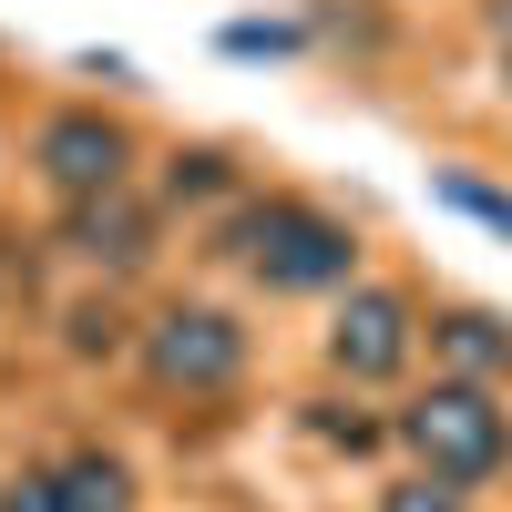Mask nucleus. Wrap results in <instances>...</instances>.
<instances>
[{
    "mask_svg": "<svg viewBox=\"0 0 512 512\" xmlns=\"http://www.w3.org/2000/svg\"><path fill=\"white\" fill-rule=\"evenodd\" d=\"M226 246H236L267 287H287V297H308V287H349V267H359V236L338 226V216H318V205H287V195L246 205V216L226 226Z\"/></svg>",
    "mask_w": 512,
    "mask_h": 512,
    "instance_id": "nucleus-1",
    "label": "nucleus"
},
{
    "mask_svg": "<svg viewBox=\"0 0 512 512\" xmlns=\"http://www.w3.org/2000/svg\"><path fill=\"white\" fill-rule=\"evenodd\" d=\"M400 441L431 461L441 482H492L502 461H512V420L492 410L482 379H441V390H420L400 410Z\"/></svg>",
    "mask_w": 512,
    "mask_h": 512,
    "instance_id": "nucleus-2",
    "label": "nucleus"
},
{
    "mask_svg": "<svg viewBox=\"0 0 512 512\" xmlns=\"http://www.w3.org/2000/svg\"><path fill=\"white\" fill-rule=\"evenodd\" d=\"M144 359H154L164 390H226V379L246 369V328L226 308H164L144 328Z\"/></svg>",
    "mask_w": 512,
    "mask_h": 512,
    "instance_id": "nucleus-3",
    "label": "nucleus"
},
{
    "mask_svg": "<svg viewBox=\"0 0 512 512\" xmlns=\"http://www.w3.org/2000/svg\"><path fill=\"white\" fill-rule=\"evenodd\" d=\"M123 154H134V144H123V123H103V113H52V123H41V175H52L72 205L82 195H113L123 185Z\"/></svg>",
    "mask_w": 512,
    "mask_h": 512,
    "instance_id": "nucleus-4",
    "label": "nucleus"
},
{
    "mask_svg": "<svg viewBox=\"0 0 512 512\" xmlns=\"http://www.w3.org/2000/svg\"><path fill=\"white\" fill-rule=\"evenodd\" d=\"M328 359L349 369V379H400V359H410V308L390 287H349V308H338V328H328Z\"/></svg>",
    "mask_w": 512,
    "mask_h": 512,
    "instance_id": "nucleus-5",
    "label": "nucleus"
},
{
    "mask_svg": "<svg viewBox=\"0 0 512 512\" xmlns=\"http://www.w3.org/2000/svg\"><path fill=\"white\" fill-rule=\"evenodd\" d=\"M144 236L154 226H144V205L123 195V185L113 195H82V216H72V246L93 256V267H144Z\"/></svg>",
    "mask_w": 512,
    "mask_h": 512,
    "instance_id": "nucleus-6",
    "label": "nucleus"
},
{
    "mask_svg": "<svg viewBox=\"0 0 512 512\" xmlns=\"http://www.w3.org/2000/svg\"><path fill=\"white\" fill-rule=\"evenodd\" d=\"M431 349H441L461 379H492V369H512V328H502V318H482V308H451V318L431 328Z\"/></svg>",
    "mask_w": 512,
    "mask_h": 512,
    "instance_id": "nucleus-7",
    "label": "nucleus"
},
{
    "mask_svg": "<svg viewBox=\"0 0 512 512\" xmlns=\"http://www.w3.org/2000/svg\"><path fill=\"white\" fill-rule=\"evenodd\" d=\"M52 492H62V512H123L134 502V472H123L113 451H72L52 472Z\"/></svg>",
    "mask_w": 512,
    "mask_h": 512,
    "instance_id": "nucleus-8",
    "label": "nucleus"
},
{
    "mask_svg": "<svg viewBox=\"0 0 512 512\" xmlns=\"http://www.w3.org/2000/svg\"><path fill=\"white\" fill-rule=\"evenodd\" d=\"M379 512H461V482L420 472V482H400V492H379Z\"/></svg>",
    "mask_w": 512,
    "mask_h": 512,
    "instance_id": "nucleus-9",
    "label": "nucleus"
},
{
    "mask_svg": "<svg viewBox=\"0 0 512 512\" xmlns=\"http://www.w3.org/2000/svg\"><path fill=\"white\" fill-rule=\"evenodd\" d=\"M451 205H461V216H482V226H502V236H512V195H492V185H451Z\"/></svg>",
    "mask_w": 512,
    "mask_h": 512,
    "instance_id": "nucleus-10",
    "label": "nucleus"
},
{
    "mask_svg": "<svg viewBox=\"0 0 512 512\" xmlns=\"http://www.w3.org/2000/svg\"><path fill=\"white\" fill-rule=\"evenodd\" d=\"M0 512H62V492H52V472H21L11 492H0Z\"/></svg>",
    "mask_w": 512,
    "mask_h": 512,
    "instance_id": "nucleus-11",
    "label": "nucleus"
},
{
    "mask_svg": "<svg viewBox=\"0 0 512 512\" xmlns=\"http://www.w3.org/2000/svg\"><path fill=\"white\" fill-rule=\"evenodd\" d=\"M216 185H226L216 154H175V195H216Z\"/></svg>",
    "mask_w": 512,
    "mask_h": 512,
    "instance_id": "nucleus-12",
    "label": "nucleus"
},
{
    "mask_svg": "<svg viewBox=\"0 0 512 512\" xmlns=\"http://www.w3.org/2000/svg\"><path fill=\"white\" fill-rule=\"evenodd\" d=\"M502 82H512V31H502Z\"/></svg>",
    "mask_w": 512,
    "mask_h": 512,
    "instance_id": "nucleus-13",
    "label": "nucleus"
}]
</instances>
